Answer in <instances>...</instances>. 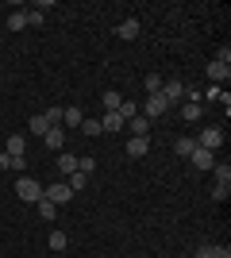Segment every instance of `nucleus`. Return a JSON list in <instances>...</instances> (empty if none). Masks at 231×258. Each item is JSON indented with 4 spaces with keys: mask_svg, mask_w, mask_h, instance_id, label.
Here are the masks:
<instances>
[{
    "mask_svg": "<svg viewBox=\"0 0 231 258\" xmlns=\"http://www.w3.org/2000/svg\"><path fill=\"white\" fill-rule=\"evenodd\" d=\"M146 97H150V93H162V74H146Z\"/></svg>",
    "mask_w": 231,
    "mask_h": 258,
    "instance_id": "25",
    "label": "nucleus"
},
{
    "mask_svg": "<svg viewBox=\"0 0 231 258\" xmlns=\"http://www.w3.org/2000/svg\"><path fill=\"white\" fill-rule=\"evenodd\" d=\"M43 116H46V123H50V127H58V123H62V108H46V112H43Z\"/></svg>",
    "mask_w": 231,
    "mask_h": 258,
    "instance_id": "28",
    "label": "nucleus"
},
{
    "mask_svg": "<svg viewBox=\"0 0 231 258\" xmlns=\"http://www.w3.org/2000/svg\"><path fill=\"white\" fill-rule=\"evenodd\" d=\"M4 170H12V154H0V173Z\"/></svg>",
    "mask_w": 231,
    "mask_h": 258,
    "instance_id": "33",
    "label": "nucleus"
},
{
    "mask_svg": "<svg viewBox=\"0 0 231 258\" xmlns=\"http://www.w3.org/2000/svg\"><path fill=\"white\" fill-rule=\"evenodd\" d=\"M81 119H85V116H81V108H73V104H69V108H62V127H66V131L81 127Z\"/></svg>",
    "mask_w": 231,
    "mask_h": 258,
    "instance_id": "11",
    "label": "nucleus"
},
{
    "mask_svg": "<svg viewBox=\"0 0 231 258\" xmlns=\"http://www.w3.org/2000/svg\"><path fill=\"white\" fill-rule=\"evenodd\" d=\"M166 112H170V100H166L162 93H150V97H146V104H143V116H146V119H162Z\"/></svg>",
    "mask_w": 231,
    "mask_h": 258,
    "instance_id": "2",
    "label": "nucleus"
},
{
    "mask_svg": "<svg viewBox=\"0 0 231 258\" xmlns=\"http://www.w3.org/2000/svg\"><path fill=\"white\" fill-rule=\"evenodd\" d=\"M81 131H85L89 139H100V131H104V127H100V119H81Z\"/></svg>",
    "mask_w": 231,
    "mask_h": 258,
    "instance_id": "22",
    "label": "nucleus"
},
{
    "mask_svg": "<svg viewBox=\"0 0 231 258\" xmlns=\"http://www.w3.org/2000/svg\"><path fill=\"white\" fill-rule=\"evenodd\" d=\"M120 104H123V97L116 93V89H108V93L100 97V108H104V112H120Z\"/></svg>",
    "mask_w": 231,
    "mask_h": 258,
    "instance_id": "13",
    "label": "nucleus"
},
{
    "mask_svg": "<svg viewBox=\"0 0 231 258\" xmlns=\"http://www.w3.org/2000/svg\"><path fill=\"white\" fill-rule=\"evenodd\" d=\"M23 151H27V143H23V135H8V151H4V154H12V158H20Z\"/></svg>",
    "mask_w": 231,
    "mask_h": 258,
    "instance_id": "19",
    "label": "nucleus"
},
{
    "mask_svg": "<svg viewBox=\"0 0 231 258\" xmlns=\"http://www.w3.org/2000/svg\"><path fill=\"white\" fill-rule=\"evenodd\" d=\"M200 112H204V108H200V100H185V104H181V119H189V123H197Z\"/></svg>",
    "mask_w": 231,
    "mask_h": 258,
    "instance_id": "15",
    "label": "nucleus"
},
{
    "mask_svg": "<svg viewBox=\"0 0 231 258\" xmlns=\"http://www.w3.org/2000/svg\"><path fill=\"white\" fill-rule=\"evenodd\" d=\"M193 139H197V147H204V151L216 154V147L223 143V131H220V127H204L200 135H193Z\"/></svg>",
    "mask_w": 231,
    "mask_h": 258,
    "instance_id": "4",
    "label": "nucleus"
},
{
    "mask_svg": "<svg viewBox=\"0 0 231 258\" xmlns=\"http://www.w3.org/2000/svg\"><path fill=\"white\" fill-rule=\"evenodd\" d=\"M193 258H231V247L227 243H204V247H197Z\"/></svg>",
    "mask_w": 231,
    "mask_h": 258,
    "instance_id": "5",
    "label": "nucleus"
},
{
    "mask_svg": "<svg viewBox=\"0 0 231 258\" xmlns=\"http://www.w3.org/2000/svg\"><path fill=\"white\" fill-rule=\"evenodd\" d=\"M27 27H43V12H39V8L27 12Z\"/></svg>",
    "mask_w": 231,
    "mask_h": 258,
    "instance_id": "31",
    "label": "nucleus"
},
{
    "mask_svg": "<svg viewBox=\"0 0 231 258\" xmlns=\"http://www.w3.org/2000/svg\"><path fill=\"white\" fill-rule=\"evenodd\" d=\"M146 151H150V139H143V135H131V139H127V158H143Z\"/></svg>",
    "mask_w": 231,
    "mask_h": 258,
    "instance_id": "7",
    "label": "nucleus"
},
{
    "mask_svg": "<svg viewBox=\"0 0 231 258\" xmlns=\"http://www.w3.org/2000/svg\"><path fill=\"white\" fill-rule=\"evenodd\" d=\"M127 131H131V135H143V139H150V119L139 112L135 119H127Z\"/></svg>",
    "mask_w": 231,
    "mask_h": 258,
    "instance_id": "10",
    "label": "nucleus"
},
{
    "mask_svg": "<svg viewBox=\"0 0 231 258\" xmlns=\"http://www.w3.org/2000/svg\"><path fill=\"white\" fill-rule=\"evenodd\" d=\"M189 158H193V166H197V170H212V166H216V154L204 151V147H197V151L189 154Z\"/></svg>",
    "mask_w": 231,
    "mask_h": 258,
    "instance_id": "8",
    "label": "nucleus"
},
{
    "mask_svg": "<svg viewBox=\"0 0 231 258\" xmlns=\"http://www.w3.org/2000/svg\"><path fill=\"white\" fill-rule=\"evenodd\" d=\"M66 185H69V189H73V193H81V189H85V185H89V173L73 170V173H69V177H66Z\"/></svg>",
    "mask_w": 231,
    "mask_h": 258,
    "instance_id": "20",
    "label": "nucleus"
},
{
    "mask_svg": "<svg viewBox=\"0 0 231 258\" xmlns=\"http://www.w3.org/2000/svg\"><path fill=\"white\" fill-rule=\"evenodd\" d=\"M27 127H31V135H46V131H50V123H46V116H31V123H27Z\"/></svg>",
    "mask_w": 231,
    "mask_h": 258,
    "instance_id": "24",
    "label": "nucleus"
},
{
    "mask_svg": "<svg viewBox=\"0 0 231 258\" xmlns=\"http://www.w3.org/2000/svg\"><path fill=\"white\" fill-rule=\"evenodd\" d=\"M212 62H223V66H231V46H220V54H216Z\"/></svg>",
    "mask_w": 231,
    "mask_h": 258,
    "instance_id": "32",
    "label": "nucleus"
},
{
    "mask_svg": "<svg viewBox=\"0 0 231 258\" xmlns=\"http://www.w3.org/2000/svg\"><path fill=\"white\" fill-rule=\"evenodd\" d=\"M58 173H62V177H69V173L77 170V154H69V151H58Z\"/></svg>",
    "mask_w": 231,
    "mask_h": 258,
    "instance_id": "9",
    "label": "nucleus"
},
{
    "mask_svg": "<svg viewBox=\"0 0 231 258\" xmlns=\"http://www.w3.org/2000/svg\"><path fill=\"white\" fill-rule=\"evenodd\" d=\"M43 197L50 201V205H69V201H73V189H69L66 181H54V185L43 189Z\"/></svg>",
    "mask_w": 231,
    "mask_h": 258,
    "instance_id": "3",
    "label": "nucleus"
},
{
    "mask_svg": "<svg viewBox=\"0 0 231 258\" xmlns=\"http://www.w3.org/2000/svg\"><path fill=\"white\" fill-rule=\"evenodd\" d=\"M174 151L181 154V158H189V154L197 151V139H193V135H181V139H174Z\"/></svg>",
    "mask_w": 231,
    "mask_h": 258,
    "instance_id": "14",
    "label": "nucleus"
},
{
    "mask_svg": "<svg viewBox=\"0 0 231 258\" xmlns=\"http://www.w3.org/2000/svg\"><path fill=\"white\" fill-rule=\"evenodd\" d=\"M27 27V12H8V31H23Z\"/></svg>",
    "mask_w": 231,
    "mask_h": 258,
    "instance_id": "21",
    "label": "nucleus"
},
{
    "mask_svg": "<svg viewBox=\"0 0 231 258\" xmlns=\"http://www.w3.org/2000/svg\"><path fill=\"white\" fill-rule=\"evenodd\" d=\"M43 189H46V185H39L35 177H27V173L16 181V197H20V201H27V205H39V201H43Z\"/></svg>",
    "mask_w": 231,
    "mask_h": 258,
    "instance_id": "1",
    "label": "nucleus"
},
{
    "mask_svg": "<svg viewBox=\"0 0 231 258\" xmlns=\"http://www.w3.org/2000/svg\"><path fill=\"white\" fill-rule=\"evenodd\" d=\"M116 35H120V39H139V20H123L120 27H116Z\"/></svg>",
    "mask_w": 231,
    "mask_h": 258,
    "instance_id": "18",
    "label": "nucleus"
},
{
    "mask_svg": "<svg viewBox=\"0 0 231 258\" xmlns=\"http://www.w3.org/2000/svg\"><path fill=\"white\" fill-rule=\"evenodd\" d=\"M231 197V185H212V201H227Z\"/></svg>",
    "mask_w": 231,
    "mask_h": 258,
    "instance_id": "30",
    "label": "nucleus"
},
{
    "mask_svg": "<svg viewBox=\"0 0 231 258\" xmlns=\"http://www.w3.org/2000/svg\"><path fill=\"white\" fill-rule=\"evenodd\" d=\"M100 127H104V131H123L127 123H123L120 112H104V116H100Z\"/></svg>",
    "mask_w": 231,
    "mask_h": 258,
    "instance_id": "12",
    "label": "nucleus"
},
{
    "mask_svg": "<svg viewBox=\"0 0 231 258\" xmlns=\"http://www.w3.org/2000/svg\"><path fill=\"white\" fill-rule=\"evenodd\" d=\"M212 177H216V185H231V162H216Z\"/></svg>",
    "mask_w": 231,
    "mask_h": 258,
    "instance_id": "16",
    "label": "nucleus"
},
{
    "mask_svg": "<svg viewBox=\"0 0 231 258\" xmlns=\"http://www.w3.org/2000/svg\"><path fill=\"white\" fill-rule=\"evenodd\" d=\"M77 170L93 177V170H97V158H89V154H85V158H77Z\"/></svg>",
    "mask_w": 231,
    "mask_h": 258,
    "instance_id": "29",
    "label": "nucleus"
},
{
    "mask_svg": "<svg viewBox=\"0 0 231 258\" xmlns=\"http://www.w3.org/2000/svg\"><path fill=\"white\" fill-rule=\"evenodd\" d=\"M66 135H69V131L62 127V123H58V127H50V131H46L43 139H46V147H50V151H62V147H66Z\"/></svg>",
    "mask_w": 231,
    "mask_h": 258,
    "instance_id": "6",
    "label": "nucleus"
},
{
    "mask_svg": "<svg viewBox=\"0 0 231 258\" xmlns=\"http://www.w3.org/2000/svg\"><path fill=\"white\" fill-rule=\"evenodd\" d=\"M46 243H50V250H66V247H69L66 231H50V239H46Z\"/></svg>",
    "mask_w": 231,
    "mask_h": 258,
    "instance_id": "23",
    "label": "nucleus"
},
{
    "mask_svg": "<svg viewBox=\"0 0 231 258\" xmlns=\"http://www.w3.org/2000/svg\"><path fill=\"white\" fill-rule=\"evenodd\" d=\"M39 216H43V220H54V216H58V205H50V201L43 197V201H39Z\"/></svg>",
    "mask_w": 231,
    "mask_h": 258,
    "instance_id": "27",
    "label": "nucleus"
},
{
    "mask_svg": "<svg viewBox=\"0 0 231 258\" xmlns=\"http://www.w3.org/2000/svg\"><path fill=\"white\" fill-rule=\"evenodd\" d=\"M204 74H208L212 81H227V77H231V66H223V62H208V70H204Z\"/></svg>",
    "mask_w": 231,
    "mask_h": 258,
    "instance_id": "17",
    "label": "nucleus"
},
{
    "mask_svg": "<svg viewBox=\"0 0 231 258\" xmlns=\"http://www.w3.org/2000/svg\"><path fill=\"white\" fill-rule=\"evenodd\" d=\"M120 116H123V123L135 119V116H139V104H135V100H123V104H120Z\"/></svg>",
    "mask_w": 231,
    "mask_h": 258,
    "instance_id": "26",
    "label": "nucleus"
}]
</instances>
